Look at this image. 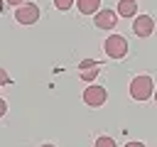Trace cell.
Wrapping results in <instances>:
<instances>
[{"instance_id":"cell-1","label":"cell","mask_w":157,"mask_h":147,"mask_svg":"<svg viewBox=\"0 0 157 147\" xmlns=\"http://www.w3.org/2000/svg\"><path fill=\"white\" fill-rule=\"evenodd\" d=\"M130 96L135 100H147L150 96H155V86L150 76H135L130 81Z\"/></svg>"},{"instance_id":"cell-2","label":"cell","mask_w":157,"mask_h":147,"mask_svg":"<svg viewBox=\"0 0 157 147\" xmlns=\"http://www.w3.org/2000/svg\"><path fill=\"white\" fill-rule=\"evenodd\" d=\"M103 49H105V54H108L110 59H125V54H128V42H125V37H120V34H110V37L105 39Z\"/></svg>"},{"instance_id":"cell-3","label":"cell","mask_w":157,"mask_h":147,"mask_svg":"<svg viewBox=\"0 0 157 147\" xmlns=\"http://www.w3.org/2000/svg\"><path fill=\"white\" fill-rule=\"evenodd\" d=\"M39 5H34V2H22L17 10H15V20L20 22V24H34L37 20H39Z\"/></svg>"},{"instance_id":"cell-4","label":"cell","mask_w":157,"mask_h":147,"mask_svg":"<svg viewBox=\"0 0 157 147\" xmlns=\"http://www.w3.org/2000/svg\"><path fill=\"white\" fill-rule=\"evenodd\" d=\"M105 98H108V93H105L103 86H88L83 91V103L91 105V108H101L105 103Z\"/></svg>"},{"instance_id":"cell-5","label":"cell","mask_w":157,"mask_h":147,"mask_svg":"<svg viewBox=\"0 0 157 147\" xmlns=\"http://www.w3.org/2000/svg\"><path fill=\"white\" fill-rule=\"evenodd\" d=\"M132 32H135L137 37H150V34L155 32V20H152L150 15H137V17L132 20Z\"/></svg>"},{"instance_id":"cell-6","label":"cell","mask_w":157,"mask_h":147,"mask_svg":"<svg viewBox=\"0 0 157 147\" xmlns=\"http://www.w3.org/2000/svg\"><path fill=\"white\" fill-rule=\"evenodd\" d=\"M96 27L98 29H113L115 22H118V12L115 10H98V15L93 17Z\"/></svg>"},{"instance_id":"cell-7","label":"cell","mask_w":157,"mask_h":147,"mask_svg":"<svg viewBox=\"0 0 157 147\" xmlns=\"http://www.w3.org/2000/svg\"><path fill=\"white\" fill-rule=\"evenodd\" d=\"M98 71H101V64H98V61H93V59H81V64H78V76H81L83 81H93V78L98 76Z\"/></svg>"},{"instance_id":"cell-8","label":"cell","mask_w":157,"mask_h":147,"mask_svg":"<svg viewBox=\"0 0 157 147\" xmlns=\"http://www.w3.org/2000/svg\"><path fill=\"white\" fill-rule=\"evenodd\" d=\"M137 15V2L135 0H120L118 2V17H135Z\"/></svg>"},{"instance_id":"cell-9","label":"cell","mask_w":157,"mask_h":147,"mask_svg":"<svg viewBox=\"0 0 157 147\" xmlns=\"http://www.w3.org/2000/svg\"><path fill=\"white\" fill-rule=\"evenodd\" d=\"M101 7V0H78V12L81 15H96Z\"/></svg>"},{"instance_id":"cell-10","label":"cell","mask_w":157,"mask_h":147,"mask_svg":"<svg viewBox=\"0 0 157 147\" xmlns=\"http://www.w3.org/2000/svg\"><path fill=\"white\" fill-rule=\"evenodd\" d=\"M93 147H118V145H115V140H113V137L103 135V137H98V140L93 142Z\"/></svg>"},{"instance_id":"cell-11","label":"cell","mask_w":157,"mask_h":147,"mask_svg":"<svg viewBox=\"0 0 157 147\" xmlns=\"http://www.w3.org/2000/svg\"><path fill=\"white\" fill-rule=\"evenodd\" d=\"M74 2H76V0H54V7H56V10H69Z\"/></svg>"},{"instance_id":"cell-12","label":"cell","mask_w":157,"mask_h":147,"mask_svg":"<svg viewBox=\"0 0 157 147\" xmlns=\"http://www.w3.org/2000/svg\"><path fill=\"white\" fill-rule=\"evenodd\" d=\"M5 83H10V76H7V71L0 66V86H5Z\"/></svg>"},{"instance_id":"cell-13","label":"cell","mask_w":157,"mask_h":147,"mask_svg":"<svg viewBox=\"0 0 157 147\" xmlns=\"http://www.w3.org/2000/svg\"><path fill=\"white\" fill-rule=\"evenodd\" d=\"M5 113H7V103H5V100H2V98H0V118H2V115H5Z\"/></svg>"},{"instance_id":"cell-14","label":"cell","mask_w":157,"mask_h":147,"mask_svg":"<svg viewBox=\"0 0 157 147\" xmlns=\"http://www.w3.org/2000/svg\"><path fill=\"white\" fill-rule=\"evenodd\" d=\"M5 2H10V5H15V7H20V5H22V0H5Z\"/></svg>"},{"instance_id":"cell-15","label":"cell","mask_w":157,"mask_h":147,"mask_svg":"<svg viewBox=\"0 0 157 147\" xmlns=\"http://www.w3.org/2000/svg\"><path fill=\"white\" fill-rule=\"evenodd\" d=\"M125 147H145V145H142V142H128Z\"/></svg>"},{"instance_id":"cell-16","label":"cell","mask_w":157,"mask_h":147,"mask_svg":"<svg viewBox=\"0 0 157 147\" xmlns=\"http://www.w3.org/2000/svg\"><path fill=\"white\" fill-rule=\"evenodd\" d=\"M2 7H5V0H0V15H2Z\"/></svg>"},{"instance_id":"cell-17","label":"cell","mask_w":157,"mask_h":147,"mask_svg":"<svg viewBox=\"0 0 157 147\" xmlns=\"http://www.w3.org/2000/svg\"><path fill=\"white\" fill-rule=\"evenodd\" d=\"M42 147H54V145H42Z\"/></svg>"},{"instance_id":"cell-18","label":"cell","mask_w":157,"mask_h":147,"mask_svg":"<svg viewBox=\"0 0 157 147\" xmlns=\"http://www.w3.org/2000/svg\"><path fill=\"white\" fill-rule=\"evenodd\" d=\"M155 100H157V91H155Z\"/></svg>"}]
</instances>
